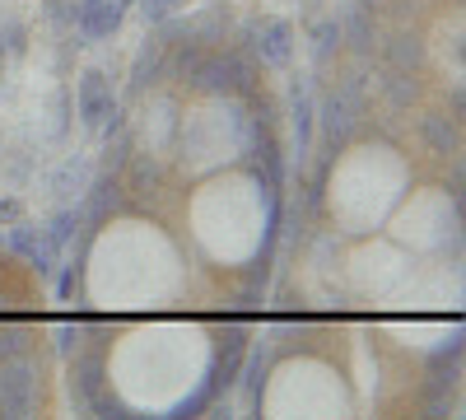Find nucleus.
Wrapping results in <instances>:
<instances>
[{"mask_svg":"<svg viewBox=\"0 0 466 420\" xmlns=\"http://www.w3.org/2000/svg\"><path fill=\"white\" fill-rule=\"evenodd\" d=\"M248 52L261 61V66H289L294 56V24L289 19H261L248 28Z\"/></svg>","mask_w":466,"mask_h":420,"instance_id":"39448f33","label":"nucleus"},{"mask_svg":"<svg viewBox=\"0 0 466 420\" xmlns=\"http://www.w3.org/2000/svg\"><path fill=\"white\" fill-rule=\"evenodd\" d=\"M80 182H85V164H80V159H70V164H66V169L56 173V182H52V187H56V192L66 197L70 187H75V192H80Z\"/></svg>","mask_w":466,"mask_h":420,"instance_id":"4be33fe9","label":"nucleus"},{"mask_svg":"<svg viewBox=\"0 0 466 420\" xmlns=\"http://www.w3.org/2000/svg\"><path fill=\"white\" fill-rule=\"evenodd\" d=\"M289 122H294L299 159H303L308 145H313V127H318V108H313V89H308V80H294L289 85Z\"/></svg>","mask_w":466,"mask_h":420,"instance_id":"9b49d317","label":"nucleus"},{"mask_svg":"<svg viewBox=\"0 0 466 420\" xmlns=\"http://www.w3.org/2000/svg\"><path fill=\"white\" fill-rule=\"evenodd\" d=\"M37 406V369L19 355L0 364V415L5 420H28Z\"/></svg>","mask_w":466,"mask_h":420,"instance_id":"20e7f679","label":"nucleus"},{"mask_svg":"<svg viewBox=\"0 0 466 420\" xmlns=\"http://www.w3.org/2000/svg\"><path fill=\"white\" fill-rule=\"evenodd\" d=\"M112 103H116V94H112V80H107V70L89 66V70L80 75V80H75V108H80V122H85L89 131H98Z\"/></svg>","mask_w":466,"mask_h":420,"instance_id":"423d86ee","label":"nucleus"},{"mask_svg":"<svg viewBox=\"0 0 466 420\" xmlns=\"http://www.w3.org/2000/svg\"><path fill=\"white\" fill-rule=\"evenodd\" d=\"M5 61H10V52H5V43H0V80H5Z\"/></svg>","mask_w":466,"mask_h":420,"instance_id":"cd10ccee","label":"nucleus"},{"mask_svg":"<svg viewBox=\"0 0 466 420\" xmlns=\"http://www.w3.org/2000/svg\"><path fill=\"white\" fill-rule=\"evenodd\" d=\"M5 243H10L19 257H28V261H33V271H37V276H52V271H56V257H61V252L47 243L43 229H33V224H15L10 234H5Z\"/></svg>","mask_w":466,"mask_h":420,"instance_id":"1a4fd4ad","label":"nucleus"},{"mask_svg":"<svg viewBox=\"0 0 466 420\" xmlns=\"http://www.w3.org/2000/svg\"><path fill=\"white\" fill-rule=\"evenodd\" d=\"M140 15H145V24H154V28H164V24L173 19V10L164 5V0H140Z\"/></svg>","mask_w":466,"mask_h":420,"instance_id":"b1692460","label":"nucleus"},{"mask_svg":"<svg viewBox=\"0 0 466 420\" xmlns=\"http://www.w3.org/2000/svg\"><path fill=\"white\" fill-rule=\"evenodd\" d=\"M122 192H127L122 178H116L112 169H103V178H94V182H89L80 215H89L94 224H98V220H107V215H116V210H122Z\"/></svg>","mask_w":466,"mask_h":420,"instance_id":"9d476101","label":"nucleus"},{"mask_svg":"<svg viewBox=\"0 0 466 420\" xmlns=\"http://www.w3.org/2000/svg\"><path fill=\"white\" fill-rule=\"evenodd\" d=\"M24 351H28V332L24 327H0V364L19 360Z\"/></svg>","mask_w":466,"mask_h":420,"instance_id":"412c9836","label":"nucleus"},{"mask_svg":"<svg viewBox=\"0 0 466 420\" xmlns=\"http://www.w3.org/2000/svg\"><path fill=\"white\" fill-rule=\"evenodd\" d=\"M24 37H28V28H24V24H5V28H0V43H5V52H10V56H19V52L28 47Z\"/></svg>","mask_w":466,"mask_h":420,"instance_id":"5701e85b","label":"nucleus"},{"mask_svg":"<svg viewBox=\"0 0 466 420\" xmlns=\"http://www.w3.org/2000/svg\"><path fill=\"white\" fill-rule=\"evenodd\" d=\"M164 5H168V10H177V5H187V0H164Z\"/></svg>","mask_w":466,"mask_h":420,"instance_id":"c85d7f7f","label":"nucleus"},{"mask_svg":"<svg viewBox=\"0 0 466 420\" xmlns=\"http://www.w3.org/2000/svg\"><path fill=\"white\" fill-rule=\"evenodd\" d=\"M80 336H85V327L66 323V327L56 332V346H61V355H75V351H80Z\"/></svg>","mask_w":466,"mask_h":420,"instance_id":"393cba45","label":"nucleus"},{"mask_svg":"<svg viewBox=\"0 0 466 420\" xmlns=\"http://www.w3.org/2000/svg\"><path fill=\"white\" fill-rule=\"evenodd\" d=\"M127 5L131 0H80V5H75V28H80V37H89V43L112 37L127 19Z\"/></svg>","mask_w":466,"mask_h":420,"instance_id":"6e6552de","label":"nucleus"},{"mask_svg":"<svg viewBox=\"0 0 466 420\" xmlns=\"http://www.w3.org/2000/svg\"><path fill=\"white\" fill-rule=\"evenodd\" d=\"M387 61H392L397 70H415L424 61V47H420V37L415 33H397L392 43H387Z\"/></svg>","mask_w":466,"mask_h":420,"instance_id":"a211bd4d","label":"nucleus"},{"mask_svg":"<svg viewBox=\"0 0 466 420\" xmlns=\"http://www.w3.org/2000/svg\"><path fill=\"white\" fill-rule=\"evenodd\" d=\"M56 290H61V299H70V294H75V261L66 266V276H61V285H56Z\"/></svg>","mask_w":466,"mask_h":420,"instance_id":"a878e982","label":"nucleus"},{"mask_svg":"<svg viewBox=\"0 0 466 420\" xmlns=\"http://www.w3.org/2000/svg\"><path fill=\"white\" fill-rule=\"evenodd\" d=\"M345 43V33H340V19H322L318 28H313V61L318 66H327L331 61V52Z\"/></svg>","mask_w":466,"mask_h":420,"instance_id":"6ab92c4d","label":"nucleus"},{"mask_svg":"<svg viewBox=\"0 0 466 420\" xmlns=\"http://www.w3.org/2000/svg\"><path fill=\"white\" fill-rule=\"evenodd\" d=\"M80 220H85V215H80V206H61V210H56V215H52V220L43 224L47 243H52V248L61 252V248H66V243L75 239V229H80Z\"/></svg>","mask_w":466,"mask_h":420,"instance_id":"dca6fc26","label":"nucleus"},{"mask_svg":"<svg viewBox=\"0 0 466 420\" xmlns=\"http://www.w3.org/2000/svg\"><path fill=\"white\" fill-rule=\"evenodd\" d=\"M201 56H206V47H201V37H187V43H177V52H173V80H191V70H197L201 66Z\"/></svg>","mask_w":466,"mask_h":420,"instance_id":"aec40b11","label":"nucleus"},{"mask_svg":"<svg viewBox=\"0 0 466 420\" xmlns=\"http://www.w3.org/2000/svg\"><path fill=\"white\" fill-rule=\"evenodd\" d=\"M103 388H107V355L98 346H89V351L80 346V351H75V360H70V397L89 411V402Z\"/></svg>","mask_w":466,"mask_h":420,"instance_id":"0eeeda50","label":"nucleus"},{"mask_svg":"<svg viewBox=\"0 0 466 420\" xmlns=\"http://www.w3.org/2000/svg\"><path fill=\"white\" fill-rule=\"evenodd\" d=\"M248 341H252V336H248V327L228 323V327H224V336H219V351H215L210 369L201 374L197 393L182 397L177 406H168V420H191V415H201L206 406H215L233 384H238V374H243V355H248Z\"/></svg>","mask_w":466,"mask_h":420,"instance_id":"f257e3e1","label":"nucleus"},{"mask_svg":"<svg viewBox=\"0 0 466 420\" xmlns=\"http://www.w3.org/2000/svg\"><path fill=\"white\" fill-rule=\"evenodd\" d=\"M318 122H322V136H327V149L336 155V149L350 145V136H355L360 127V85H345V89H331L318 108Z\"/></svg>","mask_w":466,"mask_h":420,"instance_id":"7ed1b4c3","label":"nucleus"},{"mask_svg":"<svg viewBox=\"0 0 466 420\" xmlns=\"http://www.w3.org/2000/svg\"><path fill=\"white\" fill-rule=\"evenodd\" d=\"M340 33L350 37V47H355L360 56H373V24H369V10H364V5H355V10L345 15Z\"/></svg>","mask_w":466,"mask_h":420,"instance_id":"2eb2a0df","label":"nucleus"},{"mask_svg":"<svg viewBox=\"0 0 466 420\" xmlns=\"http://www.w3.org/2000/svg\"><path fill=\"white\" fill-rule=\"evenodd\" d=\"M420 136H424V145H430L439 159L457 155V118H448V112H424V118H420Z\"/></svg>","mask_w":466,"mask_h":420,"instance_id":"f8f14e48","label":"nucleus"},{"mask_svg":"<svg viewBox=\"0 0 466 420\" xmlns=\"http://www.w3.org/2000/svg\"><path fill=\"white\" fill-rule=\"evenodd\" d=\"M248 374L238 378V384H243V397L252 402V406H261V388H266V374H270V346H248Z\"/></svg>","mask_w":466,"mask_h":420,"instance_id":"4468645a","label":"nucleus"},{"mask_svg":"<svg viewBox=\"0 0 466 420\" xmlns=\"http://www.w3.org/2000/svg\"><path fill=\"white\" fill-rule=\"evenodd\" d=\"M0 220H19V201H0Z\"/></svg>","mask_w":466,"mask_h":420,"instance_id":"bb28decb","label":"nucleus"},{"mask_svg":"<svg viewBox=\"0 0 466 420\" xmlns=\"http://www.w3.org/2000/svg\"><path fill=\"white\" fill-rule=\"evenodd\" d=\"M164 37H145V47H140V56H136V66H131V89H145V85H154L159 80V70H164Z\"/></svg>","mask_w":466,"mask_h":420,"instance_id":"ddd939ff","label":"nucleus"},{"mask_svg":"<svg viewBox=\"0 0 466 420\" xmlns=\"http://www.w3.org/2000/svg\"><path fill=\"white\" fill-rule=\"evenodd\" d=\"M382 94H387V103H392V108H410V103L420 98L415 70H397V66H392V75L382 80Z\"/></svg>","mask_w":466,"mask_h":420,"instance_id":"f3484780","label":"nucleus"},{"mask_svg":"<svg viewBox=\"0 0 466 420\" xmlns=\"http://www.w3.org/2000/svg\"><path fill=\"white\" fill-rule=\"evenodd\" d=\"M201 94H257V66L243 52H206L201 66L191 70V80Z\"/></svg>","mask_w":466,"mask_h":420,"instance_id":"f03ea898","label":"nucleus"}]
</instances>
